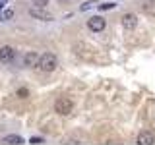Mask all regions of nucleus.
<instances>
[{
    "mask_svg": "<svg viewBox=\"0 0 155 145\" xmlns=\"http://www.w3.org/2000/svg\"><path fill=\"white\" fill-rule=\"evenodd\" d=\"M56 66H58V60H56V56L52 54V52H45V54H41L39 60H37V70L45 72V74L52 72Z\"/></svg>",
    "mask_w": 155,
    "mask_h": 145,
    "instance_id": "nucleus-1",
    "label": "nucleus"
},
{
    "mask_svg": "<svg viewBox=\"0 0 155 145\" xmlns=\"http://www.w3.org/2000/svg\"><path fill=\"white\" fill-rule=\"evenodd\" d=\"M72 108H74V105H72V101L66 99V97H60V99L54 103V110L60 116H68V114L72 112Z\"/></svg>",
    "mask_w": 155,
    "mask_h": 145,
    "instance_id": "nucleus-2",
    "label": "nucleus"
},
{
    "mask_svg": "<svg viewBox=\"0 0 155 145\" xmlns=\"http://www.w3.org/2000/svg\"><path fill=\"white\" fill-rule=\"evenodd\" d=\"M14 56H16V48L14 47H10V45L0 47V62L2 64H10L14 60Z\"/></svg>",
    "mask_w": 155,
    "mask_h": 145,
    "instance_id": "nucleus-3",
    "label": "nucleus"
},
{
    "mask_svg": "<svg viewBox=\"0 0 155 145\" xmlns=\"http://www.w3.org/2000/svg\"><path fill=\"white\" fill-rule=\"evenodd\" d=\"M107 25V21H105V18H101V16H93V18H89L87 19V27L91 29V31H103Z\"/></svg>",
    "mask_w": 155,
    "mask_h": 145,
    "instance_id": "nucleus-4",
    "label": "nucleus"
},
{
    "mask_svg": "<svg viewBox=\"0 0 155 145\" xmlns=\"http://www.w3.org/2000/svg\"><path fill=\"white\" fill-rule=\"evenodd\" d=\"M74 52H76V54H80L81 58H85V60H91V58H93V50H91L87 45H84V43L74 45Z\"/></svg>",
    "mask_w": 155,
    "mask_h": 145,
    "instance_id": "nucleus-5",
    "label": "nucleus"
},
{
    "mask_svg": "<svg viewBox=\"0 0 155 145\" xmlns=\"http://www.w3.org/2000/svg\"><path fill=\"white\" fill-rule=\"evenodd\" d=\"M138 25V16L136 14H124L122 16V27L124 29H134Z\"/></svg>",
    "mask_w": 155,
    "mask_h": 145,
    "instance_id": "nucleus-6",
    "label": "nucleus"
},
{
    "mask_svg": "<svg viewBox=\"0 0 155 145\" xmlns=\"http://www.w3.org/2000/svg\"><path fill=\"white\" fill-rule=\"evenodd\" d=\"M29 14H31L33 18H37V19H43V21H51V19H52V16H51V14H48V12H45L43 8H37V6L29 10Z\"/></svg>",
    "mask_w": 155,
    "mask_h": 145,
    "instance_id": "nucleus-7",
    "label": "nucleus"
},
{
    "mask_svg": "<svg viewBox=\"0 0 155 145\" xmlns=\"http://www.w3.org/2000/svg\"><path fill=\"white\" fill-rule=\"evenodd\" d=\"M142 12L149 18H155V0H143L142 2Z\"/></svg>",
    "mask_w": 155,
    "mask_h": 145,
    "instance_id": "nucleus-8",
    "label": "nucleus"
},
{
    "mask_svg": "<svg viewBox=\"0 0 155 145\" xmlns=\"http://www.w3.org/2000/svg\"><path fill=\"white\" fill-rule=\"evenodd\" d=\"M138 143L140 145H151V143H155V135L151 132H142L138 135Z\"/></svg>",
    "mask_w": 155,
    "mask_h": 145,
    "instance_id": "nucleus-9",
    "label": "nucleus"
},
{
    "mask_svg": "<svg viewBox=\"0 0 155 145\" xmlns=\"http://www.w3.org/2000/svg\"><path fill=\"white\" fill-rule=\"evenodd\" d=\"M37 60H39V56L35 54V52H27V54L23 56V64L29 66V68H31V66H37Z\"/></svg>",
    "mask_w": 155,
    "mask_h": 145,
    "instance_id": "nucleus-10",
    "label": "nucleus"
},
{
    "mask_svg": "<svg viewBox=\"0 0 155 145\" xmlns=\"http://www.w3.org/2000/svg\"><path fill=\"white\" fill-rule=\"evenodd\" d=\"M4 143H23V137L21 135H6Z\"/></svg>",
    "mask_w": 155,
    "mask_h": 145,
    "instance_id": "nucleus-11",
    "label": "nucleus"
},
{
    "mask_svg": "<svg viewBox=\"0 0 155 145\" xmlns=\"http://www.w3.org/2000/svg\"><path fill=\"white\" fill-rule=\"evenodd\" d=\"M97 4H99V2H97V0H87V2L85 4H81V12H87V10H91V8H93V6H97Z\"/></svg>",
    "mask_w": 155,
    "mask_h": 145,
    "instance_id": "nucleus-12",
    "label": "nucleus"
},
{
    "mask_svg": "<svg viewBox=\"0 0 155 145\" xmlns=\"http://www.w3.org/2000/svg\"><path fill=\"white\" fill-rule=\"evenodd\" d=\"M114 6H116L114 2H105V4H99V8H101V10H113Z\"/></svg>",
    "mask_w": 155,
    "mask_h": 145,
    "instance_id": "nucleus-13",
    "label": "nucleus"
},
{
    "mask_svg": "<svg viewBox=\"0 0 155 145\" xmlns=\"http://www.w3.org/2000/svg\"><path fill=\"white\" fill-rule=\"evenodd\" d=\"M33 4H35L37 8H45L47 4H48V0H33Z\"/></svg>",
    "mask_w": 155,
    "mask_h": 145,
    "instance_id": "nucleus-14",
    "label": "nucleus"
},
{
    "mask_svg": "<svg viewBox=\"0 0 155 145\" xmlns=\"http://www.w3.org/2000/svg\"><path fill=\"white\" fill-rule=\"evenodd\" d=\"M10 18H14V12L12 10H6V12L2 14V19H10Z\"/></svg>",
    "mask_w": 155,
    "mask_h": 145,
    "instance_id": "nucleus-15",
    "label": "nucleus"
},
{
    "mask_svg": "<svg viewBox=\"0 0 155 145\" xmlns=\"http://www.w3.org/2000/svg\"><path fill=\"white\" fill-rule=\"evenodd\" d=\"M18 95H19V97H27V89H19Z\"/></svg>",
    "mask_w": 155,
    "mask_h": 145,
    "instance_id": "nucleus-16",
    "label": "nucleus"
},
{
    "mask_svg": "<svg viewBox=\"0 0 155 145\" xmlns=\"http://www.w3.org/2000/svg\"><path fill=\"white\" fill-rule=\"evenodd\" d=\"M31 143H43L41 137H31Z\"/></svg>",
    "mask_w": 155,
    "mask_h": 145,
    "instance_id": "nucleus-17",
    "label": "nucleus"
}]
</instances>
